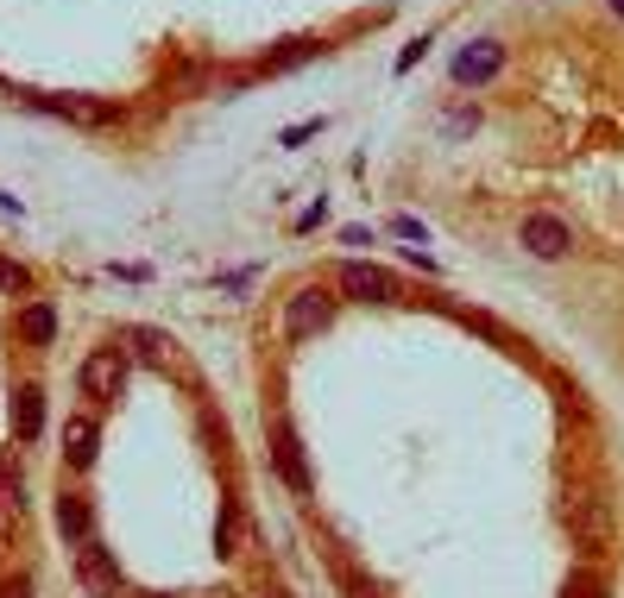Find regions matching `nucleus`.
Listing matches in <instances>:
<instances>
[{"label": "nucleus", "instance_id": "obj_1", "mask_svg": "<svg viewBox=\"0 0 624 598\" xmlns=\"http://www.w3.org/2000/svg\"><path fill=\"white\" fill-rule=\"evenodd\" d=\"M562 523H567V536H574V548H586V555H605V548H612V510H605V498H593V491H567Z\"/></svg>", "mask_w": 624, "mask_h": 598}, {"label": "nucleus", "instance_id": "obj_2", "mask_svg": "<svg viewBox=\"0 0 624 598\" xmlns=\"http://www.w3.org/2000/svg\"><path fill=\"white\" fill-rule=\"evenodd\" d=\"M77 385H82V397H89V404H114L120 391H127V353H120V347L89 353V359H82V372H77Z\"/></svg>", "mask_w": 624, "mask_h": 598}, {"label": "nucleus", "instance_id": "obj_3", "mask_svg": "<svg viewBox=\"0 0 624 598\" xmlns=\"http://www.w3.org/2000/svg\"><path fill=\"white\" fill-rule=\"evenodd\" d=\"M329 322H334V296H322V290H296L291 303H284V341H291V347L315 341Z\"/></svg>", "mask_w": 624, "mask_h": 598}, {"label": "nucleus", "instance_id": "obj_4", "mask_svg": "<svg viewBox=\"0 0 624 598\" xmlns=\"http://www.w3.org/2000/svg\"><path fill=\"white\" fill-rule=\"evenodd\" d=\"M265 442H272V460H278V473H284V485H291L296 498H310V460H303V442H296L291 416H272V423H265Z\"/></svg>", "mask_w": 624, "mask_h": 598}, {"label": "nucleus", "instance_id": "obj_5", "mask_svg": "<svg viewBox=\"0 0 624 598\" xmlns=\"http://www.w3.org/2000/svg\"><path fill=\"white\" fill-rule=\"evenodd\" d=\"M77 579H82V592L89 598H114L120 592V567H114V555H108L95 536L77 541Z\"/></svg>", "mask_w": 624, "mask_h": 598}, {"label": "nucleus", "instance_id": "obj_6", "mask_svg": "<svg viewBox=\"0 0 624 598\" xmlns=\"http://www.w3.org/2000/svg\"><path fill=\"white\" fill-rule=\"evenodd\" d=\"M127 341L139 347V359H145L152 372H177V378H190V385H195V372H190V359H183V347H177L164 328H133Z\"/></svg>", "mask_w": 624, "mask_h": 598}, {"label": "nucleus", "instance_id": "obj_7", "mask_svg": "<svg viewBox=\"0 0 624 598\" xmlns=\"http://www.w3.org/2000/svg\"><path fill=\"white\" fill-rule=\"evenodd\" d=\"M517 240H524V252H530V259H562V252L574 246V233H567V221H562V214H530Z\"/></svg>", "mask_w": 624, "mask_h": 598}, {"label": "nucleus", "instance_id": "obj_8", "mask_svg": "<svg viewBox=\"0 0 624 598\" xmlns=\"http://www.w3.org/2000/svg\"><path fill=\"white\" fill-rule=\"evenodd\" d=\"M334 284L348 290V296H360V303H391V296H397V277H391L385 265H341Z\"/></svg>", "mask_w": 624, "mask_h": 598}, {"label": "nucleus", "instance_id": "obj_9", "mask_svg": "<svg viewBox=\"0 0 624 598\" xmlns=\"http://www.w3.org/2000/svg\"><path fill=\"white\" fill-rule=\"evenodd\" d=\"M44 114H63V120H82V126H114L120 120V101H89V95H32Z\"/></svg>", "mask_w": 624, "mask_h": 598}, {"label": "nucleus", "instance_id": "obj_10", "mask_svg": "<svg viewBox=\"0 0 624 598\" xmlns=\"http://www.w3.org/2000/svg\"><path fill=\"white\" fill-rule=\"evenodd\" d=\"M499 70H505V44H499V39H480V44H467V51L454 58V82H467V89L492 82Z\"/></svg>", "mask_w": 624, "mask_h": 598}, {"label": "nucleus", "instance_id": "obj_11", "mask_svg": "<svg viewBox=\"0 0 624 598\" xmlns=\"http://www.w3.org/2000/svg\"><path fill=\"white\" fill-rule=\"evenodd\" d=\"M39 428H44V391L39 385H20L13 391V435L26 442H39Z\"/></svg>", "mask_w": 624, "mask_h": 598}, {"label": "nucleus", "instance_id": "obj_12", "mask_svg": "<svg viewBox=\"0 0 624 598\" xmlns=\"http://www.w3.org/2000/svg\"><path fill=\"white\" fill-rule=\"evenodd\" d=\"M95 423L89 416H70L63 423V460H70V473H82V466H95Z\"/></svg>", "mask_w": 624, "mask_h": 598}, {"label": "nucleus", "instance_id": "obj_13", "mask_svg": "<svg viewBox=\"0 0 624 598\" xmlns=\"http://www.w3.org/2000/svg\"><path fill=\"white\" fill-rule=\"evenodd\" d=\"M58 529L70 541H89L95 536V517H89V498H82V491H70V485H63V498H58Z\"/></svg>", "mask_w": 624, "mask_h": 598}, {"label": "nucleus", "instance_id": "obj_14", "mask_svg": "<svg viewBox=\"0 0 624 598\" xmlns=\"http://www.w3.org/2000/svg\"><path fill=\"white\" fill-rule=\"evenodd\" d=\"M51 334H58V310H51V303H26L20 310V341L26 347H51Z\"/></svg>", "mask_w": 624, "mask_h": 598}, {"label": "nucleus", "instance_id": "obj_15", "mask_svg": "<svg viewBox=\"0 0 624 598\" xmlns=\"http://www.w3.org/2000/svg\"><path fill=\"white\" fill-rule=\"evenodd\" d=\"M240 541H246V517H240V498L221 504V523H215V548L221 555H240Z\"/></svg>", "mask_w": 624, "mask_h": 598}, {"label": "nucleus", "instance_id": "obj_16", "mask_svg": "<svg viewBox=\"0 0 624 598\" xmlns=\"http://www.w3.org/2000/svg\"><path fill=\"white\" fill-rule=\"evenodd\" d=\"M334 579H341V592H348V598H385L366 574H360V567H353V560H341V555H334Z\"/></svg>", "mask_w": 624, "mask_h": 598}, {"label": "nucleus", "instance_id": "obj_17", "mask_svg": "<svg viewBox=\"0 0 624 598\" xmlns=\"http://www.w3.org/2000/svg\"><path fill=\"white\" fill-rule=\"evenodd\" d=\"M562 598H605V574H593V567H574L562 586Z\"/></svg>", "mask_w": 624, "mask_h": 598}, {"label": "nucleus", "instance_id": "obj_18", "mask_svg": "<svg viewBox=\"0 0 624 598\" xmlns=\"http://www.w3.org/2000/svg\"><path fill=\"white\" fill-rule=\"evenodd\" d=\"M20 536H26V504L0 498V548H13Z\"/></svg>", "mask_w": 624, "mask_h": 598}, {"label": "nucleus", "instance_id": "obj_19", "mask_svg": "<svg viewBox=\"0 0 624 598\" xmlns=\"http://www.w3.org/2000/svg\"><path fill=\"white\" fill-rule=\"evenodd\" d=\"M0 290H7V296H26V290H32V271H26L20 259H7V252H0Z\"/></svg>", "mask_w": 624, "mask_h": 598}, {"label": "nucleus", "instance_id": "obj_20", "mask_svg": "<svg viewBox=\"0 0 624 598\" xmlns=\"http://www.w3.org/2000/svg\"><path fill=\"white\" fill-rule=\"evenodd\" d=\"M315 133H322V120H296V126L278 133V145H303V139H315Z\"/></svg>", "mask_w": 624, "mask_h": 598}, {"label": "nucleus", "instance_id": "obj_21", "mask_svg": "<svg viewBox=\"0 0 624 598\" xmlns=\"http://www.w3.org/2000/svg\"><path fill=\"white\" fill-rule=\"evenodd\" d=\"M423 51H430V39H416V44H410L404 58H397V77H404V70H416V58H423Z\"/></svg>", "mask_w": 624, "mask_h": 598}, {"label": "nucleus", "instance_id": "obj_22", "mask_svg": "<svg viewBox=\"0 0 624 598\" xmlns=\"http://www.w3.org/2000/svg\"><path fill=\"white\" fill-rule=\"evenodd\" d=\"M0 598H32V579H0Z\"/></svg>", "mask_w": 624, "mask_h": 598}, {"label": "nucleus", "instance_id": "obj_23", "mask_svg": "<svg viewBox=\"0 0 624 598\" xmlns=\"http://www.w3.org/2000/svg\"><path fill=\"white\" fill-rule=\"evenodd\" d=\"M253 598H291V592H284V586H259Z\"/></svg>", "mask_w": 624, "mask_h": 598}, {"label": "nucleus", "instance_id": "obj_24", "mask_svg": "<svg viewBox=\"0 0 624 598\" xmlns=\"http://www.w3.org/2000/svg\"><path fill=\"white\" fill-rule=\"evenodd\" d=\"M612 13H618V20H624V0H612Z\"/></svg>", "mask_w": 624, "mask_h": 598}]
</instances>
